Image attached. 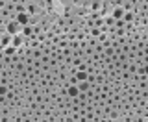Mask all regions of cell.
Here are the masks:
<instances>
[{
	"instance_id": "6da1fadb",
	"label": "cell",
	"mask_w": 148,
	"mask_h": 122,
	"mask_svg": "<svg viewBox=\"0 0 148 122\" xmlns=\"http://www.w3.org/2000/svg\"><path fill=\"white\" fill-rule=\"evenodd\" d=\"M8 32H9V34H11V35L18 34V24H17V22H11V24L8 26Z\"/></svg>"
},
{
	"instance_id": "7a4b0ae2",
	"label": "cell",
	"mask_w": 148,
	"mask_h": 122,
	"mask_svg": "<svg viewBox=\"0 0 148 122\" xmlns=\"http://www.w3.org/2000/svg\"><path fill=\"white\" fill-rule=\"evenodd\" d=\"M17 22L18 24H28V15L26 13H21V15L17 17Z\"/></svg>"
},
{
	"instance_id": "3957f363",
	"label": "cell",
	"mask_w": 148,
	"mask_h": 122,
	"mask_svg": "<svg viewBox=\"0 0 148 122\" xmlns=\"http://www.w3.org/2000/svg\"><path fill=\"white\" fill-rule=\"evenodd\" d=\"M85 78H87L85 72H78V80H85Z\"/></svg>"
},
{
	"instance_id": "277c9868",
	"label": "cell",
	"mask_w": 148,
	"mask_h": 122,
	"mask_svg": "<svg viewBox=\"0 0 148 122\" xmlns=\"http://www.w3.org/2000/svg\"><path fill=\"white\" fill-rule=\"evenodd\" d=\"M15 45H21V37H13V46Z\"/></svg>"
},
{
	"instance_id": "5b68a950",
	"label": "cell",
	"mask_w": 148,
	"mask_h": 122,
	"mask_svg": "<svg viewBox=\"0 0 148 122\" xmlns=\"http://www.w3.org/2000/svg\"><path fill=\"white\" fill-rule=\"evenodd\" d=\"M115 17H117V19L122 17V9H117V11H115Z\"/></svg>"
},
{
	"instance_id": "8992f818",
	"label": "cell",
	"mask_w": 148,
	"mask_h": 122,
	"mask_svg": "<svg viewBox=\"0 0 148 122\" xmlns=\"http://www.w3.org/2000/svg\"><path fill=\"white\" fill-rule=\"evenodd\" d=\"M69 93H71V95L74 96V95H78V89H76V87H72V89H71V91H69Z\"/></svg>"
}]
</instances>
